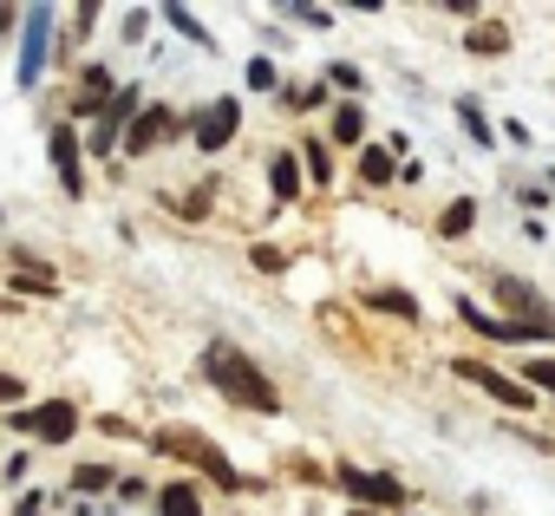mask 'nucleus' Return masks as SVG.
<instances>
[{
    "label": "nucleus",
    "instance_id": "f257e3e1",
    "mask_svg": "<svg viewBox=\"0 0 555 516\" xmlns=\"http://www.w3.org/2000/svg\"><path fill=\"white\" fill-rule=\"evenodd\" d=\"M203 379H209L222 399L248 405V412H282V392H274V379H268L242 347H229V340H209V347H203Z\"/></svg>",
    "mask_w": 555,
    "mask_h": 516
},
{
    "label": "nucleus",
    "instance_id": "f03ea898",
    "mask_svg": "<svg viewBox=\"0 0 555 516\" xmlns=\"http://www.w3.org/2000/svg\"><path fill=\"white\" fill-rule=\"evenodd\" d=\"M151 444H157L164 457H183V464H196V470H203L216 490H242V470H235V464H229V457H222V451L203 438V431H157Z\"/></svg>",
    "mask_w": 555,
    "mask_h": 516
},
{
    "label": "nucleus",
    "instance_id": "7ed1b4c3",
    "mask_svg": "<svg viewBox=\"0 0 555 516\" xmlns=\"http://www.w3.org/2000/svg\"><path fill=\"white\" fill-rule=\"evenodd\" d=\"M451 373H457V379H470L477 392H490V399H496V405H509V412H535V405H542L522 379H509V373H496V366H483V360H451Z\"/></svg>",
    "mask_w": 555,
    "mask_h": 516
},
{
    "label": "nucleus",
    "instance_id": "20e7f679",
    "mask_svg": "<svg viewBox=\"0 0 555 516\" xmlns=\"http://www.w3.org/2000/svg\"><path fill=\"white\" fill-rule=\"evenodd\" d=\"M340 490H347L360 509H392V516H399V503H405L399 477H386V470H360V464H340Z\"/></svg>",
    "mask_w": 555,
    "mask_h": 516
},
{
    "label": "nucleus",
    "instance_id": "39448f33",
    "mask_svg": "<svg viewBox=\"0 0 555 516\" xmlns=\"http://www.w3.org/2000/svg\"><path fill=\"white\" fill-rule=\"evenodd\" d=\"M47 53H53V8H34L27 14V34H21V86L34 92L40 73H47Z\"/></svg>",
    "mask_w": 555,
    "mask_h": 516
},
{
    "label": "nucleus",
    "instance_id": "423d86ee",
    "mask_svg": "<svg viewBox=\"0 0 555 516\" xmlns=\"http://www.w3.org/2000/svg\"><path fill=\"white\" fill-rule=\"evenodd\" d=\"M235 125H242V105H235V99H209V105L196 112V131H190V138H196V151H222V144L235 138Z\"/></svg>",
    "mask_w": 555,
    "mask_h": 516
},
{
    "label": "nucleus",
    "instance_id": "0eeeda50",
    "mask_svg": "<svg viewBox=\"0 0 555 516\" xmlns=\"http://www.w3.org/2000/svg\"><path fill=\"white\" fill-rule=\"evenodd\" d=\"M53 170H60V190L66 196H86V157H79V131L73 125H53Z\"/></svg>",
    "mask_w": 555,
    "mask_h": 516
},
{
    "label": "nucleus",
    "instance_id": "6e6552de",
    "mask_svg": "<svg viewBox=\"0 0 555 516\" xmlns=\"http://www.w3.org/2000/svg\"><path fill=\"white\" fill-rule=\"evenodd\" d=\"M138 112V86H125V92H112V105L99 112V131L86 138V151H99V157H112V144L125 138V118Z\"/></svg>",
    "mask_w": 555,
    "mask_h": 516
},
{
    "label": "nucleus",
    "instance_id": "1a4fd4ad",
    "mask_svg": "<svg viewBox=\"0 0 555 516\" xmlns=\"http://www.w3.org/2000/svg\"><path fill=\"white\" fill-rule=\"evenodd\" d=\"M73 431H79V405L73 399H40L34 405V438L40 444H73Z\"/></svg>",
    "mask_w": 555,
    "mask_h": 516
},
{
    "label": "nucleus",
    "instance_id": "9d476101",
    "mask_svg": "<svg viewBox=\"0 0 555 516\" xmlns=\"http://www.w3.org/2000/svg\"><path fill=\"white\" fill-rule=\"evenodd\" d=\"M170 131H177V112H170V105H151V112H138V118L125 125V144H131V151H157Z\"/></svg>",
    "mask_w": 555,
    "mask_h": 516
},
{
    "label": "nucleus",
    "instance_id": "9b49d317",
    "mask_svg": "<svg viewBox=\"0 0 555 516\" xmlns=\"http://www.w3.org/2000/svg\"><path fill=\"white\" fill-rule=\"evenodd\" d=\"M112 86H118V79H112L105 66H86V73H79V99H73V112H105V105H112Z\"/></svg>",
    "mask_w": 555,
    "mask_h": 516
},
{
    "label": "nucleus",
    "instance_id": "f8f14e48",
    "mask_svg": "<svg viewBox=\"0 0 555 516\" xmlns=\"http://www.w3.org/2000/svg\"><path fill=\"white\" fill-rule=\"evenodd\" d=\"M268 190L282 196V203H295V190H301V164H295V151H274V157H268Z\"/></svg>",
    "mask_w": 555,
    "mask_h": 516
},
{
    "label": "nucleus",
    "instance_id": "ddd939ff",
    "mask_svg": "<svg viewBox=\"0 0 555 516\" xmlns=\"http://www.w3.org/2000/svg\"><path fill=\"white\" fill-rule=\"evenodd\" d=\"M157 516H203V490L196 483H164L157 490Z\"/></svg>",
    "mask_w": 555,
    "mask_h": 516
},
{
    "label": "nucleus",
    "instance_id": "4468645a",
    "mask_svg": "<svg viewBox=\"0 0 555 516\" xmlns=\"http://www.w3.org/2000/svg\"><path fill=\"white\" fill-rule=\"evenodd\" d=\"M360 177H366V183H373V190H379V183H392V177H399V157H392V151H379V144H373V151H360Z\"/></svg>",
    "mask_w": 555,
    "mask_h": 516
},
{
    "label": "nucleus",
    "instance_id": "2eb2a0df",
    "mask_svg": "<svg viewBox=\"0 0 555 516\" xmlns=\"http://www.w3.org/2000/svg\"><path fill=\"white\" fill-rule=\"evenodd\" d=\"M464 47H470V53H483V60H490V53H509V27H503V21H483Z\"/></svg>",
    "mask_w": 555,
    "mask_h": 516
},
{
    "label": "nucleus",
    "instance_id": "dca6fc26",
    "mask_svg": "<svg viewBox=\"0 0 555 516\" xmlns=\"http://www.w3.org/2000/svg\"><path fill=\"white\" fill-rule=\"evenodd\" d=\"M360 138H366L360 105H340V112H334V144H360Z\"/></svg>",
    "mask_w": 555,
    "mask_h": 516
},
{
    "label": "nucleus",
    "instance_id": "f3484780",
    "mask_svg": "<svg viewBox=\"0 0 555 516\" xmlns=\"http://www.w3.org/2000/svg\"><path fill=\"white\" fill-rule=\"evenodd\" d=\"M373 308H386V314H399V321H418V301H412L405 288H373Z\"/></svg>",
    "mask_w": 555,
    "mask_h": 516
},
{
    "label": "nucleus",
    "instance_id": "a211bd4d",
    "mask_svg": "<svg viewBox=\"0 0 555 516\" xmlns=\"http://www.w3.org/2000/svg\"><path fill=\"white\" fill-rule=\"evenodd\" d=\"M457 118H464V131H470L477 144H496V131H490V118L477 112V99H457Z\"/></svg>",
    "mask_w": 555,
    "mask_h": 516
},
{
    "label": "nucleus",
    "instance_id": "6ab92c4d",
    "mask_svg": "<svg viewBox=\"0 0 555 516\" xmlns=\"http://www.w3.org/2000/svg\"><path fill=\"white\" fill-rule=\"evenodd\" d=\"M470 222H477V203H470V196H457V203L444 209V222H438V229H444V235H470Z\"/></svg>",
    "mask_w": 555,
    "mask_h": 516
},
{
    "label": "nucleus",
    "instance_id": "aec40b11",
    "mask_svg": "<svg viewBox=\"0 0 555 516\" xmlns=\"http://www.w3.org/2000/svg\"><path fill=\"white\" fill-rule=\"evenodd\" d=\"M301 164H308L314 183H334V157H327V144H301Z\"/></svg>",
    "mask_w": 555,
    "mask_h": 516
},
{
    "label": "nucleus",
    "instance_id": "412c9836",
    "mask_svg": "<svg viewBox=\"0 0 555 516\" xmlns=\"http://www.w3.org/2000/svg\"><path fill=\"white\" fill-rule=\"evenodd\" d=\"M522 386H529V392H548V399H555V360H529V366H522Z\"/></svg>",
    "mask_w": 555,
    "mask_h": 516
},
{
    "label": "nucleus",
    "instance_id": "4be33fe9",
    "mask_svg": "<svg viewBox=\"0 0 555 516\" xmlns=\"http://www.w3.org/2000/svg\"><path fill=\"white\" fill-rule=\"evenodd\" d=\"M248 262H255L261 275H282V269H288V255L274 248V242H255V248H248Z\"/></svg>",
    "mask_w": 555,
    "mask_h": 516
},
{
    "label": "nucleus",
    "instance_id": "5701e85b",
    "mask_svg": "<svg viewBox=\"0 0 555 516\" xmlns=\"http://www.w3.org/2000/svg\"><path fill=\"white\" fill-rule=\"evenodd\" d=\"M164 21H170L177 34H190L196 47H209V34H203V21H196V14H183V8H164Z\"/></svg>",
    "mask_w": 555,
    "mask_h": 516
},
{
    "label": "nucleus",
    "instance_id": "b1692460",
    "mask_svg": "<svg viewBox=\"0 0 555 516\" xmlns=\"http://www.w3.org/2000/svg\"><path fill=\"white\" fill-rule=\"evenodd\" d=\"M112 483V464H79L73 470V490H105Z\"/></svg>",
    "mask_w": 555,
    "mask_h": 516
},
{
    "label": "nucleus",
    "instance_id": "393cba45",
    "mask_svg": "<svg viewBox=\"0 0 555 516\" xmlns=\"http://www.w3.org/2000/svg\"><path fill=\"white\" fill-rule=\"evenodd\" d=\"M144 27H151V8H131V14H125V40L138 47V40H144Z\"/></svg>",
    "mask_w": 555,
    "mask_h": 516
},
{
    "label": "nucleus",
    "instance_id": "a878e982",
    "mask_svg": "<svg viewBox=\"0 0 555 516\" xmlns=\"http://www.w3.org/2000/svg\"><path fill=\"white\" fill-rule=\"evenodd\" d=\"M248 86H255V92H274V66H268V60H248Z\"/></svg>",
    "mask_w": 555,
    "mask_h": 516
},
{
    "label": "nucleus",
    "instance_id": "bb28decb",
    "mask_svg": "<svg viewBox=\"0 0 555 516\" xmlns=\"http://www.w3.org/2000/svg\"><path fill=\"white\" fill-rule=\"evenodd\" d=\"M321 99H327V86H301V92H288V105H295V112H314Z\"/></svg>",
    "mask_w": 555,
    "mask_h": 516
},
{
    "label": "nucleus",
    "instance_id": "cd10ccee",
    "mask_svg": "<svg viewBox=\"0 0 555 516\" xmlns=\"http://www.w3.org/2000/svg\"><path fill=\"white\" fill-rule=\"evenodd\" d=\"M327 86H347V92H353V86H360V66H327Z\"/></svg>",
    "mask_w": 555,
    "mask_h": 516
},
{
    "label": "nucleus",
    "instance_id": "c85d7f7f",
    "mask_svg": "<svg viewBox=\"0 0 555 516\" xmlns=\"http://www.w3.org/2000/svg\"><path fill=\"white\" fill-rule=\"evenodd\" d=\"M14 399H27V386L14 373H0V405H14Z\"/></svg>",
    "mask_w": 555,
    "mask_h": 516
},
{
    "label": "nucleus",
    "instance_id": "c756f323",
    "mask_svg": "<svg viewBox=\"0 0 555 516\" xmlns=\"http://www.w3.org/2000/svg\"><path fill=\"white\" fill-rule=\"evenodd\" d=\"M295 21H308V27H327L334 14H327V8H308V0H301V8H295Z\"/></svg>",
    "mask_w": 555,
    "mask_h": 516
},
{
    "label": "nucleus",
    "instance_id": "7c9ffc66",
    "mask_svg": "<svg viewBox=\"0 0 555 516\" xmlns=\"http://www.w3.org/2000/svg\"><path fill=\"white\" fill-rule=\"evenodd\" d=\"M14 516H47V509H40V496H21V503H14Z\"/></svg>",
    "mask_w": 555,
    "mask_h": 516
},
{
    "label": "nucleus",
    "instance_id": "2f4dec72",
    "mask_svg": "<svg viewBox=\"0 0 555 516\" xmlns=\"http://www.w3.org/2000/svg\"><path fill=\"white\" fill-rule=\"evenodd\" d=\"M14 21H21V8H0V34H8V27H14Z\"/></svg>",
    "mask_w": 555,
    "mask_h": 516
},
{
    "label": "nucleus",
    "instance_id": "473e14b6",
    "mask_svg": "<svg viewBox=\"0 0 555 516\" xmlns=\"http://www.w3.org/2000/svg\"><path fill=\"white\" fill-rule=\"evenodd\" d=\"M347 516H373V509H347Z\"/></svg>",
    "mask_w": 555,
    "mask_h": 516
},
{
    "label": "nucleus",
    "instance_id": "72a5a7b5",
    "mask_svg": "<svg viewBox=\"0 0 555 516\" xmlns=\"http://www.w3.org/2000/svg\"><path fill=\"white\" fill-rule=\"evenodd\" d=\"M399 516H405V509H399Z\"/></svg>",
    "mask_w": 555,
    "mask_h": 516
}]
</instances>
